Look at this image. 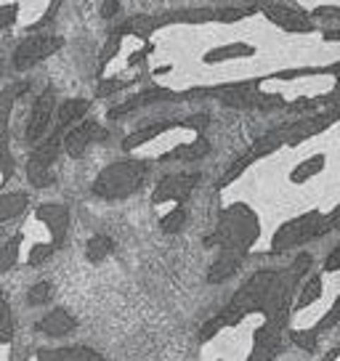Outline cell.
<instances>
[{"mask_svg":"<svg viewBox=\"0 0 340 361\" xmlns=\"http://www.w3.org/2000/svg\"><path fill=\"white\" fill-rule=\"evenodd\" d=\"M168 128H173V123H154V125H147V128H141V130H136V133L128 135V141H125L123 147H125V149H136V147H141V144H147V141H152V138H157L159 133H165Z\"/></svg>","mask_w":340,"mask_h":361,"instance_id":"cell-21","label":"cell"},{"mask_svg":"<svg viewBox=\"0 0 340 361\" xmlns=\"http://www.w3.org/2000/svg\"><path fill=\"white\" fill-rule=\"evenodd\" d=\"M261 13L269 22L277 24V27L287 30V32H314V19L303 8L284 6V3H261Z\"/></svg>","mask_w":340,"mask_h":361,"instance_id":"cell-7","label":"cell"},{"mask_svg":"<svg viewBox=\"0 0 340 361\" xmlns=\"http://www.w3.org/2000/svg\"><path fill=\"white\" fill-rule=\"evenodd\" d=\"M37 361H104L93 348L85 345H69V348L37 350Z\"/></svg>","mask_w":340,"mask_h":361,"instance_id":"cell-15","label":"cell"},{"mask_svg":"<svg viewBox=\"0 0 340 361\" xmlns=\"http://www.w3.org/2000/svg\"><path fill=\"white\" fill-rule=\"evenodd\" d=\"M183 221H186V210H183L181 204H176V207L159 221V228H162L165 234H176V231L183 228Z\"/></svg>","mask_w":340,"mask_h":361,"instance_id":"cell-26","label":"cell"},{"mask_svg":"<svg viewBox=\"0 0 340 361\" xmlns=\"http://www.w3.org/2000/svg\"><path fill=\"white\" fill-rule=\"evenodd\" d=\"M64 144V133H54L48 135V141H43L40 147L32 152V157H30V165H27V176L32 180V186L37 189H46L48 183H51V162L56 159L59 154V147Z\"/></svg>","mask_w":340,"mask_h":361,"instance_id":"cell-5","label":"cell"},{"mask_svg":"<svg viewBox=\"0 0 340 361\" xmlns=\"http://www.w3.org/2000/svg\"><path fill=\"white\" fill-rule=\"evenodd\" d=\"M51 117H54V88H46L43 96L32 106V117H30V125H27V141L37 144L46 133Z\"/></svg>","mask_w":340,"mask_h":361,"instance_id":"cell-10","label":"cell"},{"mask_svg":"<svg viewBox=\"0 0 340 361\" xmlns=\"http://www.w3.org/2000/svg\"><path fill=\"white\" fill-rule=\"evenodd\" d=\"M56 245H35L32 252H30V266H40L43 260H48L54 255Z\"/></svg>","mask_w":340,"mask_h":361,"instance_id":"cell-33","label":"cell"},{"mask_svg":"<svg viewBox=\"0 0 340 361\" xmlns=\"http://www.w3.org/2000/svg\"><path fill=\"white\" fill-rule=\"evenodd\" d=\"M147 173H149L147 162H141V159L114 162V165L104 168L96 176L93 194L102 197V200H125V197H130V194H136L141 189Z\"/></svg>","mask_w":340,"mask_h":361,"instance_id":"cell-3","label":"cell"},{"mask_svg":"<svg viewBox=\"0 0 340 361\" xmlns=\"http://www.w3.org/2000/svg\"><path fill=\"white\" fill-rule=\"evenodd\" d=\"M64 45L61 37H54V35H32L27 37L16 51H13V67L19 69H32L35 64H40L43 59H48L51 54H56L59 48Z\"/></svg>","mask_w":340,"mask_h":361,"instance_id":"cell-6","label":"cell"},{"mask_svg":"<svg viewBox=\"0 0 340 361\" xmlns=\"http://www.w3.org/2000/svg\"><path fill=\"white\" fill-rule=\"evenodd\" d=\"M207 152H210V144H207L202 135H200V138H194L192 144H181V147H176L173 152H168V154L162 157V162H170V159H183V162H192V159H202Z\"/></svg>","mask_w":340,"mask_h":361,"instance_id":"cell-19","label":"cell"},{"mask_svg":"<svg viewBox=\"0 0 340 361\" xmlns=\"http://www.w3.org/2000/svg\"><path fill=\"white\" fill-rule=\"evenodd\" d=\"M27 298H30V303H32V305L48 303V298H51V284H48V282H37L32 290H30V295H27Z\"/></svg>","mask_w":340,"mask_h":361,"instance_id":"cell-32","label":"cell"},{"mask_svg":"<svg viewBox=\"0 0 340 361\" xmlns=\"http://www.w3.org/2000/svg\"><path fill=\"white\" fill-rule=\"evenodd\" d=\"M120 37H123V35L117 32V30L109 35V43H107V48H104V54H102V61H99V72H104V67L109 64V59L117 54V48H120Z\"/></svg>","mask_w":340,"mask_h":361,"instance_id":"cell-31","label":"cell"},{"mask_svg":"<svg viewBox=\"0 0 340 361\" xmlns=\"http://www.w3.org/2000/svg\"><path fill=\"white\" fill-rule=\"evenodd\" d=\"M335 228H340V204H335L327 215H322V221L317 226V237H324V234L335 231Z\"/></svg>","mask_w":340,"mask_h":361,"instance_id":"cell-30","label":"cell"},{"mask_svg":"<svg viewBox=\"0 0 340 361\" xmlns=\"http://www.w3.org/2000/svg\"><path fill=\"white\" fill-rule=\"evenodd\" d=\"M78 327V319L69 314L67 308H54L51 314H46L40 322H37V332L43 335H51V338H61V335H69L72 329Z\"/></svg>","mask_w":340,"mask_h":361,"instance_id":"cell-11","label":"cell"},{"mask_svg":"<svg viewBox=\"0 0 340 361\" xmlns=\"http://www.w3.org/2000/svg\"><path fill=\"white\" fill-rule=\"evenodd\" d=\"M37 218L43 221V224L51 228V234H54V245H61V239H64V234H67V224H69V213L64 204H43L40 210H37Z\"/></svg>","mask_w":340,"mask_h":361,"instance_id":"cell-12","label":"cell"},{"mask_svg":"<svg viewBox=\"0 0 340 361\" xmlns=\"http://www.w3.org/2000/svg\"><path fill=\"white\" fill-rule=\"evenodd\" d=\"M335 359H340V348H335L332 353H327V356H324L322 361H335Z\"/></svg>","mask_w":340,"mask_h":361,"instance_id":"cell-41","label":"cell"},{"mask_svg":"<svg viewBox=\"0 0 340 361\" xmlns=\"http://www.w3.org/2000/svg\"><path fill=\"white\" fill-rule=\"evenodd\" d=\"M197 180H200V176H197V173L168 176V178L159 180L157 189L152 192V202L159 204V202H168V200H173V202H186V200L192 197Z\"/></svg>","mask_w":340,"mask_h":361,"instance_id":"cell-8","label":"cell"},{"mask_svg":"<svg viewBox=\"0 0 340 361\" xmlns=\"http://www.w3.org/2000/svg\"><path fill=\"white\" fill-rule=\"evenodd\" d=\"M24 207H27V194L16 192V194L0 197V224H3V221H11V218H16L19 213H24Z\"/></svg>","mask_w":340,"mask_h":361,"instance_id":"cell-23","label":"cell"},{"mask_svg":"<svg viewBox=\"0 0 340 361\" xmlns=\"http://www.w3.org/2000/svg\"><path fill=\"white\" fill-rule=\"evenodd\" d=\"M173 99H183V96H178V93H170V90H162V88L144 90V93H141V96H136V99L120 104V106H112V109H109V117H114V120H117V117L133 112V109H138V106H147V104H157V102H173Z\"/></svg>","mask_w":340,"mask_h":361,"instance_id":"cell-13","label":"cell"},{"mask_svg":"<svg viewBox=\"0 0 340 361\" xmlns=\"http://www.w3.org/2000/svg\"><path fill=\"white\" fill-rule=\"evenodd\" d=\"M290 340H293L298 348L314 353V350H317V343H319V335L314 332V329H295V332H290Z\"/></svg>","mask_w":340,"mask_h":361,"instance_id":"cell-27","label":"cell"},{"mask_svg":"<svg viewBox=\"0 0 340 361\" xmlns=\"http://www.w3.org/2000/svg\"><path fill=\"white\" fill-rule=\"evenodd\" d=\"M19 242H22V237H13L11 242H6L3 250H0V269L3 271H8L16 266V258H19Z\"/></svg>","mask_w":340,"mask_h":361,"instance_id":"cell-28","label":"cell"},{"mask_svg":"<svg viewBox=\"0 0 340 361\" xmlns=\"http://www.w3.org/2000/svg\"><path fill=\"white\" fill-rule=\"evenodd\" d=\"M245 255L242 252H234V250H221V255L216 258V263L210 266V274H207V282L218 284V282H226L229 276H234L237 269L242 266Z\"/></svg>","mask_w":340,"mask_h":361,"instance_id":"cell-14","label":"cell"},{"mask_svg":"<svg viewBox=\"0 0 340 361\" xmlns=\"http://www.w3.org/2000/svg\"><path fill=\"white\" fill-rule=\"evenodd\" d=\"M255 54V45L250 43H229L221 48H213L210 54H205L207 64H218V61H231V59H248Z\"/></svg>","mask_w":340,"mask_h":361,"instance_id":"cell-17","label":"cell"},{"mask_svg":"<svg viewBox=\"0 0 340 361\" xmlns=\"http://www.w3.org/2000/svg\"><path fill=\"white\" fill-rule=\"evenodd\" d=\"M123 88H125L123 80H104L102 85L96 88V96H99V99H104V96H109V93H114V90H123Z\"/></svg>","mask_w":340,"mask_h":361,"instance_id":"cell-35","label":"cell"},{"mask_svg":"<svg viewBox=\"0 0 340 361\" xmlns=\"http://www.w3.org/2000/svg\"><path fill=\"white\" fill-rule=\"evenodd\" d=\"M324 271H329V274H332V271H340V245L327 255V260H324Z\"/></svg>","mask_w":340,"mask_h":361,"instance_id":"cell-37","label":"cell"},{"mask_svg":"<svg viewBox=\"0 0 340 361\" xmlns=\"http://www.w3.org/2000/svg\"><path fill=\"white\" fill-rule=\"evenodd\" d=\"M114 250V242L109 237H104V234H96V237L88 239V245H85V255L91 263H102L104 258H109Z\"/></svg>","mask_w":340,"mask_h":361,"instance_id":"cell-22","label":"cell"},{"mask_svg":"<svg viewBox=\"0 0 340 361\" xmlns=\"http://www.w3.org/2000/svg\"><path fill=\"white\" fill-rule=\"evenodd\" d=\"M120 13V0H104L102 3V16L104 19H112Z\"/></svg>","mask_w":340,"mask_h":361,"instance_id":"cell-36","label":"cell"},{"mask_svg":"<svg viewBox=\"0 0 340 361\" xmlns=\"http://www.w3.org/2000/svg\"><path fill=\"white\" fill-rule=\"evenodd\" d=\"M322 170H324V154H314V157L303 159V162L290 173V180H293V183H306L308 178L319 176Z\"/></svg>","mask_w":340,"mask_h":361,"instance_id":"cell-20","label":"cell"},{"mask_svg":"<svg viewBox=\"0 0 340 361\" xmlns=\"http://www.w3.org/2000/svg\"><path fill=\"white\" fill-rule=\"evenodd\" d=\"M104 135L107 133H104L96 123H91V120H80L75 128H69L67 133H64V149H67L69 157L78 159L85 154V149L91 147L93 141H102Z\"/></svg>","mask_w":340,"mask_h":361,"instance_id":"cell-9","label":"cell"},{"mask_svg":"<svg viewBox=\"0 0 340 361\" xmlns=\"http://www.w3.org/2000/svg\"><path fill=\"white\" fill-rule=\"evenodd\" d=\"M159 27H165L159 16H147V13H141V16H130L128 22L117 30L120 35H138V37H149V35L159 30Z\"/></svg>","mask_w":340,"mask_h":361,"instance_id":"cell-18","label":"cell"},{"mask_svg":"<svg viewBox=\"0 0 340 361\" xmlns=\"http://www.w3.org/2000/svg\"><path fill=\"white\" fill-rule=\"evenodd\" d=\"M319 221H322V213L311 210V213H303L300 218H293V221L282 224L272 239V252H284V250L303 245L308 239H317Z\"/></svg>","mask_w":340,"mask_h":361,"instance_id":"cell-4","label":"cell"},{"mask_svg":"<svg viewBox=\"0 0 340 361\" xmlns=\"http://www.w3.org/2000/svg\"><path fill=\"white\" fill-rule=\"evenodd\" d=\"M282 343H274V340H255L253 353L248 356V361H274V356L279 353Z\"/></svg>","mask_w":340,"mask_h":361,"instance_id":"cell-25","label":"cell"},{"mask_svg":"<svg viewBox=\"0 0 340 361\" xmlns=\"http://www.w3.org/2000/svg\"><path fill=\"white\" fill-rule=\"evenodd\" d=\"M314 258L308 252H300L293 260V266H287L284 271H255L250 276L245 287L239 290L229 305L210 319L202 327V343L218 335L224 327H234L245 316L250 314H263L266 319H290V305H293V293L298 290L300 279L308 274Z\"/></svg>","mask_w":340,"mask_h":361,"instance_id":"cell-1","label":"cell"},{"mask_svg":"<svg viewBox=\"0 0 340 361\" xmlns=\"http://www.w3.org/2000/svg\"><path fill=\"white\" fill-rule=\"evenodd\" d=\"M16 13H19V6H16V3H8V6H0V30L11 27L13 19H16Z\"/></svg>","mask_w":340,"mask_h":361,"instance_id":"cell-34","label":"cell"},{"mask_svg":"<svg viewBox=\"0 0 340 361\" xmlns=\"http://www.w3.org/2000/svg\"><path fill=\"white\" fill-rule=\"evenodd\" d=\"M88 106H91V104L85 102V99H69V102H64L56 112V125H54V130H56V133H67L69 125L85 117Z\"/></svg>","mask_w":340,"mask_h":361,"instance_id":"cell-16","label":"cell"},{"mask_svg":"<svg viewBox=\"0 0 340 361\" xmlns=\"http://www.w3.org/2000/svg\"><path fill=\"white\" fill-rule=\"evenodd\" d=\"M314 16H319V19H340V8H335V6H319Z\"/></svg>","mask_w":340,"mask_h":361,"instance_id":"cell-38","label":"cell"},{"mask_svg":"<svg viewBox=\"0 0 340 361\" xmlns=\"http://www.w3.org/2000/svg\"><path fill=\"white\" fill-rule=\"evenodd\" d=\"M61 3H64V0H51V6H48L46 16L40 19V27H43V24H48V22H51V19H54V16H56L59 8H61Z\"/></svg>","mask_w":340,"mask_h":361,"instance_id":"cell-39","label":"cell"},{"mask_svg":"<svg viewBox=\"0 0 340 361\" xmlns=\"http://www.w3.org/2000/svg\"><path fill=\"white\" fill-rule=\"evenodd\" d=\"M261 234V226H258V215L250 210L248 204H231L221 213V224L218 231L205 239L207 247L221 245V250H234L248 255L250 247L255 245V239Z\"/></svg>","mask_w":340,"mask_h":361,"instance_id":"cell-2","label":"cell"},{"mask_svg":"<svg viewBox=\"0 0 340 361\" xmlns=\"http://www.w3.org/2000/svg\"><path fill=\"white\" fill-rule=\"evenodd\" d=\"M0 316H8V305H6V298L0 293Z\"/></svg>","mask_w":340,"mask_h":361,"instance_id":"cell-40","label":"cell"},{"mask_svg":"<svg viewBox=\"0 0 340 361\" xmlns=\"http://www.w3.org/2000/svg\"><path fill=\"white\" fill-rule=\"evenodd\" d=\"M322 298V276H311L308 282H303L300 295L295 300V308H308V305Z\"/></svg>","mask_w":340,"mask_h":361,"instance_id":"cell-24","label":"cell"},{"mask_svg":"<svg viewBox=\"0 0 340 361\" xmlns=\"http://www.w3.org/2000/svg\"><path fill=\"white\" fill-rule=\"evenodd\" d=\"M338 322H340V295L335 298V303H332V308H329L327 314L322 316V319H319V322H317V324H314L311 329H314L317 335H322V332H327V329L335 327Z\"/></svg>","mask_w":340,"mask_h":361,"instance_id":"cell-29","label":"cell"}]
</instances>
